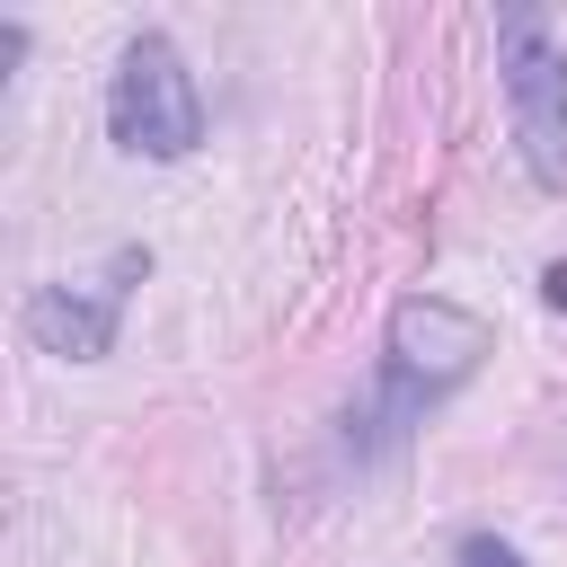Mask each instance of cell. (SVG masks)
I'll return each mask as SVG.
<instances>
[{
  "label": "cell",
  "mask_w": 567,
  "mask_h": 567,
  "mask_svg": "<svg viewBox=\"0 0 567 567\" xmlns=\"http://www.w3.org/2000/svg\"><path fill=\"white\" fill-rule=\"evenodd\" d=\"M496 71H505V106H514V142L532 186H567V44L549 35L540 9H496Z\"/></svg>",
  "instance_id": "cell-1"
},
{
  "label": "cell",
  "mask_w": 567,
  "mask_h": 567,
  "mask_svg": "<svg viewBox=\"0 0 567 567\" xmlns=\"http://www.w3.org/2000/svg\"><path fill=\"white\" fill-rule=\"evenodd\" d=\"M106 133L133 151V159H186L204 142V89L186 71V53L151 27L124 44L115 62V89H106Z\"/></svg>",
  "instance_id": "cell-2"
},
{
  "label": "cell",
  "mask_w": 567,
  "mask_h": 567,
  "mask_svg": "<svg viewBox=\"0 0 567 567\" xmlns=\"http://www.w3.org/2000/svg\"><path fill=\"white\" fill-rule=\"evenodd\" d=\"M478 354H487V319H478V310H461V301H443V292H408V301L390 310V408H381V425L399 434L408 408L461 390V381L478 372Z\"/></svg>",
  "instance_id": "cell-3"
},
{
  "label": "cell",
  "mask_w": 567,
  "mask_h": 567,
  "mask_svg": "<svg viewBox=\"0 0 567 567\" xmlns=\"http://www.w3.org/2000/svg\"><path fill=\"white\" fill-rule=\"evenodd\" d=\"M151 275L142 248H115L106 275H80V284H35L27 292V337L62 363H97L115 346V319H124V292Z\"/></svg>",
  "instance_id": "cell-4"
},
{
  "label": "cell",
  "mask_w": 567,
  "mask_h": 567,
  "mask_svg": "<svg viewBox=\"0 0 567 567\" xmlns=\"http://www.w3.org/2000/svg\"><path fill=\"white\" fill-rule=\"evenodd\" d=\"M461 567H523V558H514L505 540H487V532H478V540H461Z\"/></svg>",
  "instance_id": "cell-5"
},
{
  "label": "cell",
  "mask_w": 567,
  "mask_h": 567,
  "mask_svg": "<svg viewBox=\"0 0 567 567\" xmlns=\"http://www.w3.org/2000/svg\"><path fill=\"white\" fill-rule=\"evenodd\" d=\"M540 301H549V310H567V266H549V275H540Z\"/></svg>",
  "instance_id": "cell-6"
}]
</instances>
